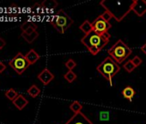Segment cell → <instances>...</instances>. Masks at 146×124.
<instances>
[{
  "mask_svg": "<svg viewBox=\"0 0 146 124\" xmlns=\"http://www.w3.org/2000/svg\"><path fill=\"white\" fill-rule=\"evenodd\" d=\"M13 103L18 109L22 110L23 108H25L28 105L29 101L23 95H18L17 97L13 101Z\"/></svg>",
  "mask_w": 146,
  "mask_h": 124,
  "instance_id": "8fae6325",
  "label": "cell"
},
{
  "mask_svg": "<svg viewBox=\"0 0 146 124\" xmlns=\"http://www.w3.org/2000/svg\"><path fill=\"white\" fill-rule=\"evenodd\" d=\"M54 29L61 34H64L68 28L73 23V20L63 11L60 10L49 21Z\"/></svg>",
  "mask_w": 146,
  "mask_h": 124,
  "instance_id": "5b68a950",
  "label": "cell"
},
{
  "mask_svg": "<svg viewBox=\"0 0 146 124\" xmlns=\"http://www.w3.org/2000/svg\"><path fill=\"white\" fill-rule=\"evenodd\" d=\"M5 69H6V66L3 63V62H0V73H2Z\"/></svg>",
  "mask_w": 146,
  "mask_h": 124,
  "instance_id": "4316f807",
  "label": "cell"
},
{
  "mask_svg": "<svg viewBox=\"0 0 146 124\" xmlns=\"http://www.w3.org/2000/svg\"><path fill=\"white\" fill-rule=\"evenodd\" d=\"M70 109L74 112V114H78L79 112H81L82 109H83V106L82 104L78 102V101H74V102H72L71 104L70 105Z\"/></svg>",
  "mask_w": 146,
  "mask_h": 124,
  "instance_id": "2e32d148",
  "label": "cell"
},
{
  "mask_svg": "<svg viewBox=\"0 0 146 124\" xmlns=\"http://www.w3.org/2000/svg\"><path fill=\"white\" fill-rule=\"evenodd\" d=\"M110 35L106 33L104 35L97 34L94 31L85 35L82 39L81 42L87 47L91 54L96 55L104 47H106L109 41Z\"/></svg>",
  "mask_w": 146,
  "mask_h": 124,
  "instance_id": "7a4b0ae2",
  "label": "cell"
},
{
  "mask_svg": "<svg viewBox=\"0 0 146 124\" xmlns=\"http://www.w3.org/2000/svg\"><path fill=\"white\" fill-rule=\"evenodd\" d=\"M64 79L69 82V83H72L76 79H77V75L73 73L72 71H68L65 74H64Z\"/></svg>",
  "mask_w": 146,
  "mask_h": 124,
  "instance_id": "ffe728a7",
  "label": "cell"
},
{
  "mask_svg": "<svg viewBox=\"0 0 146 124\" xmlns=\"http://www.w3.org/2000/svg\"><path fill=\"white\" fill-rule=\"evenodd\" d=\"M6 45V41L3 39V38H0V50L3 49Z\"/></svg>",
  "mask_w": 146,
  "mask_h": 124,
  "instance_id": "484cf974",
  "label": "cell"
},
{
  "mask_svg": "<svg viewBox=\"0 0 146 124\" xmlns=\"http://www.w3.org/2000/svg\"><path fill=\"white\" fill-rule=\"evenodd\" d=\"M92 26H93V31L97 34H101V35L108 33V31L112 27L110 23L106 22L100 16L92 23Z\"/></svg>",
  "mask_w": 146,
  "mask_h": 124,
  "instance_id": "52a82bcc",
  "label": "cell"
},
{
  "mask_svg": "<svg viewBox=\"0 0 146 124\" xmlns=\"http://www.w3.org/2000/svg\"><path fill=\"white\" fill-rule=\"evenodd\" d=\"M124 68H125L128 73H131V72L136 68V67H135V65L133 64V62H132L131 59V60L126 61L125 63L124 64Z\"/></svg>",
  "mask_w": 146,
  "mask_h": 124,
  "instance_id": "44dd1931",
  "label": "cell"
},
{
  "mask_svg": "<svg viewBox=\"0 0 146 124\" xmlns=\"http://www.w3.org/2000/svg\"><path fill=\"white\" fill-rule=\"evenodd\" d=\"M9 66L14 69L16 73L18 74H22L23 73L25 72L26 69L30 66L29 61L27 60L25 55H23L22 53H18L10 62Z\"/></svg>",
  "mask_w": 146,
  "mask_h": 124,
  "instance_id": "8992f818",
  "label": "cell"
},
{
  "mask_svg": "<svg viewBox=\"0 0 146 124\" xmlns=\"http://www.w3.org/2000/svg\"><path fill=\"white\" fill-rule=\"evenodd\" d=\"M134 0H102L101 5L110 12L118 22H121L131 11Z\"/></svg>",
  "mask_w": 146,
  "mask_h": 124,
  "instance_id": "6da1fadb",
  "label": "cell"
},
{
  "mask_svg": "<svg viewBox=\"0 0 146 124\" xmlns=\"http://www.w3.org/2000/svg\"><path fill=\"white\" fill-rule=\"evenodd\" d=\"M108 53L117 63H122L131 54L132 51L125 42L121 40H118V41L108 49Z\"/></svg>",
  "mask_w": 146,
  "mask_h": 124,
  "instance_id": "277c9868",
  "label": "cell"
},
{
  "mask_svg": "<svg viewBox=\"0 0 146 124\" xmlns=\"http://www.w3.org/2000/svg\"><path fill=\"white\" fill-rule=\"evenodd\" d=\"M141 50H142V52L146 55V42H145V43L141 47Z\"/></svg>",
  "mask_w": 146,
  "mask_h": 124,
  "instance_id": "83f0119b",
  "label": "cell"
},
{
  "mask_svg": "<svg viewBox=\"0 0 146 124\" xmlns=\"http://www.w3.org/2000/svg\"><path fill=\"white\" fill-rule=\"evenodd\" d=\"M132 11L137 17H143L146 13L145 0H134L132 5Z\"/></svg>",
  "mask_w": 146,
  "mask_h": 124,
  "instance_id": "9c48e42d",
  "label": "cell"
},
{
  "mask_svg": "<svg viewBox=\"0 0 146 124\" xmlns=\"http://www.w3.org/2000/svg\"><path fill=\"white\" fill-rule=\"evenodd\" d=\"M65 124H94L84 114L79 112L78 114H74Z\"/></svg>",
  "mask_w": 146,
  "mask_h": 124,
  "instance_id": "ba28073f",
  "label": "cell"
},
{
  "mask_svg": "<svg viewBox=\"0 0 146 124\" xmlns=\"http://www.w3.org/2000/svg\"><path fill=\"white\" fill-rule=\"evenodd\" d=\"M77 66V63L73 60L72 59H70L66 63H65V67L69 69V71H71L73 68H74L75 67Z\"/></svg>",
  "mask_w": 146,
  "mask_h": 124,
  "instance_id": "603a6c76",
  "label": "cell"
},
{
  "mask_svg": "<svg viewBox=\"0 0 146 124\" xmlns=\"http://www.w3.org/2000/svg\"><path fill=\"white\" fill-rule=\"evenodd\" d=\"M122 95L125 98L128 99L129 101H131L134 95H135V91L133 88L131 86H126L123 91H122Z\"/></svg>",
  "mask_w": 146,
  "mask_h": 124,
  "instance_id": "4fadbf2b",
  "label": "cell"
},
{
  "mask_svg": "<svg viewBox=\"0 0 146 124\" xmlns=\"http://www.w3.org/2000/svg\"><path fill=\"white\" fill-rule=\"evenodd\" d=\"M31 28H34V29H37V25L35 23H33V22H25V23H23V24H22V26H21V29L23 30V32H24V31H26L27 29H31Z\"/></svg>",
  "mask_w": 146,
  "mask_h": 124,
  "instance_id": "d6986e66",
  "label": "cell"
},
{
  "mask_svg": "<svg viewBox=\"0 0 146 124\" xmlns=\"http://www.w3.org/2000/svg\"><path fill=\"white\" fill-rule=\"evenodd\" d=\"M39 36V33L37 31H35L34 33L30 35H26L24 33H22V37L28 42V43H32L37 37Z\"/></svg>",
  "mask_w": 146,
  "mask_h": 124,
  "instance_id": "9a60e30c",
  "label": "cell"
},
{
  "mask_svg": "<svg viewBox=\"0 0 146 124\" xmlns=\"http://www.w3.org/2000/svg\"><path fill=\"white\" fill-rule=\"evenodd\" d=\"M131 61L133 62V64L135 65L136 67H137L138 66H140V65L142 64V59H141V58L138 57V56H135V57L131 59Z\"/></svg>",
  "mask_w": 146,
  "mask_h": 124,
  "instance_id": "d4e9b609",
  "label": "cell"
},
{
  "mask_svg": "<svg viewBox=\"0 0 146 124\" xmlns=\"http://www.w3.org/2000/svg\"><path fill=\"white\" fill-rule=\"evenodd\" d=\"M42 7L44 8H49V9H53L58 5V3L55 1H44L41 4Z\"/></svg>",
  "mask_w": 146,
  "mask_h": 124,
  "instance_id": "7402d4cb",
  "label": "cell"
},
{
  "mask_svg": "<svg viewBox=\"0 0 146 124\" xmlns=\"http://www.w3.org/2000/svg\"><path fill=\"white\" fill-rule=\"evenodd\" d=\"M28 93H29V95L31 96L32 97H38L39 94L40 93V90L35 85H32V86L28 90Z\"/></svg>",
  "mask_w": 146,
  "mask_h": 124,
  "instance_id": "e0dca14e",
  "label": "cell"
},
{
  "mask_svg": "<svg viewBox=\"0 0 146 124\" xmlns=\"http://www.w3.org/2000/svg\"><path fill=\"white\" fill-rule=\"evenodd\" d=\"M103 20H105L106 22H108L109 23V21L112 19V17H113V16H112V14L110 13V12H108V11H105L104 13H102L101 16H100Z\"/></svg>",
  "mask_w": 146,
  "mask_h": 124,
  "instance_id": "cb8c5ba5",
  "label": "cell"
},
{
  "mask_svg": "<svg viewBox=\"0 0 146 124\" xmlns=\"http://www.w3.org/2000/svg\"><path fill=\"white\" fill-rule=\"evenodd\" d=\"M80 29L84 33V35H88L93 31V26L92 23H90L88 20H85L80 26Z\"/></svg>",
  "mask_w": 146,
  "mask_h": 124,
  "instance_id": "5bb4252c",
  "label": "cell"
},
{
  "mask_svg": "<svg viewBox=\"0 0 146 124\" xmlns=\"http://www.w3.org/2000/svg\"><path fill=\"white\" fill-rule=\"evenodd\" d=\"M25 57H26V59H27V60L29 61V65H33V64H35L36 61H38L39 60V59H40V55L34 50V49H31V50H29V53L25 55Z\"/></svg>",
  "mask_w": 146,
  "mask_h": 124,
  "instance_id": "7c38bea8",
  "label": "cell"
},
{
  "mask_svg": "<svg viewBox=\"0 0 146 124\" xmlns=\"http://www.w3.org/2000/svg\"><path fill=\"white\" fill-rule=\"evenodd\" d=\"M120 67L117 62L110 56L107 57L102 63L97 67V71L110 83L112 86L113 78L119 72Z\"/></svg>",
  "mask_w": 146,
  "mask_h": 124,
  "instance_id": "3957f363",
  "label": "cell"
},
{
  "mask_svg": "<svg viewBox=\"0 0 146 124\" xmlns=\"http://www.w3.org/2000/svg\"><path fill=\"white\" fill-rule=\"evenodd\" d=\"M17 96H18V93L14 89H10L5 91V97L12 102L17 97Z\"/></svg>",
  "mask_w": 146,
  "mask_h": 124,
  "instance_id": "ac0fdd59",
  "label": "cell"
},
{
  "mask_svg": "<svg viewBox=\"0 0 146 124\" xmlns=\"http://www.w3.org/2000/svg\"><path fill=\"white\" fill-rule=\"evenodd\" d=\"M38 79L43 83V85H46L54 79V75L48 69L46 68L38 75Z\"/></svg>",
  "mask_w": 146,
  "mask_h": 124,
  "instance_id": "30bf717a",
  "label": "cell"
}]
</instances>
